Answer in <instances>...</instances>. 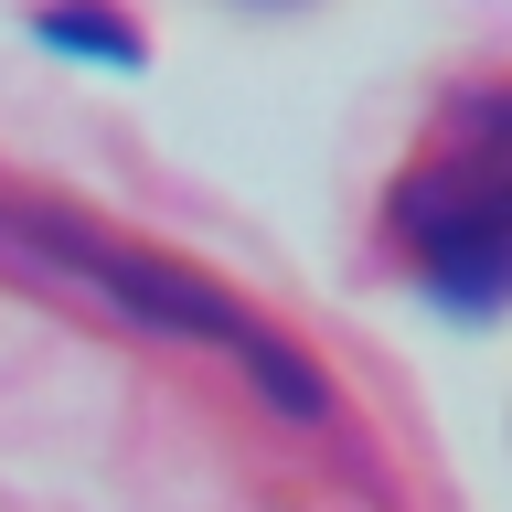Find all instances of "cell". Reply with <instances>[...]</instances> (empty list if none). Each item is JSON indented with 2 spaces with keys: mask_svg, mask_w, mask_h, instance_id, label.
Listing matches in <instances>:
<instances>
[{
  "mask_svg": "<svg viewBox=\"0 0 512 512\" xmlns=\"http://www.w3.org/2000/svg\"><path fill=\"white\" fill-rule=\"evenodd\" d=\"M416 246L438 256L448 299H502L512 288V160H459L406 192Z\"/></svg>",
  "mask_w": 512,
  "mask_h": 512,
  "instance_id": "1",
  "label": "cell"
},
{
  "mask_svg": "<svg viewBox=\"0 0 512 512\" xmlns=\"http://www.w3.org/2000/svg\"><path fill=\"white\" fill-rule=\"evenodd\" d=\"M54 43H75V54H139L118 22H54Z\"/></svg>",
  "mask_w": 512,
  "mask_h": 512,
  "instance_id": "2",
  "label": "cell"
}]
</instances>
